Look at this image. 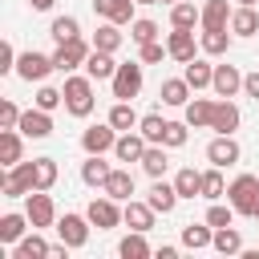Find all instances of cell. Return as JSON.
I'll list each match as a JSON object with an SVG mask.
<instances>
[{
  "label": "cell",
  "mask_w": 259,
  "mask_h": 259,
  "mask_svg": "<svg viewBox=\"0 0 259 259\" xmlns=\"http://www.w3.org/2000/svg\"><path fill=\"white\" fill-rule=\"evenodd\" d=\"M49 247L53 243H45V235L32 227V235H24L20 243H12V255L16 259H49Z\"/></svg>",
  "instance_id": "7402d4cb"
},
{
  "label": "cell",
  "mask_w": 259,
  "mask_h": 259,
  "mask_svg": "<svg viewBox=\"0 0 259 259\" xmlns=\"http://www.w3.org/2000/svg\"><path fill=\"white\" fill-rule=\"evenodd\" d=\"M113 142H117V130L105 121V125H89L85 134H81V150L85 154H105V150H113Z\"/></svg>",
  "instance_id": "4fadbf2b"
},
{
  "label": "cell",
  "mask_w": 259,
  "mask_h": 259,
  "mask_svg": "<svg viewBox=\"0 0 259 259\" xmlns=\"http://www.w3.org/2000/svg\"><path fill=\"white\" fill-rule=\"evenodd\" d=\"M16 162H24V134L20 130H0V166L12 170Z\"/></svg>",
  "instance_id": "e0dca14e"
},
{
  "label": "cell",
  "mask_w": 259,
  "mask_h": 259,
  "mask_svg": "<svg viewBox=\"0 0 259 259\" xmlns=\"http://www.w3.org/2000/svg\"><path fill=\"white\" fill-rule=\"evenodd\" d=\"M24 227H32L28 214H4L0 219V243H20L24 239Z\"/></svg>",
  "instance_id": "74e56055"
},
{
  "label": "cell",
  "mask_w": 259,
  "mask_h": 259,
  "mask_svg": "<svg viewBox=\"0 0 259 259\" xmlns=\"http://www.w3.org/2000/svg\"><path fill=\"white\" fill-rule=\"evenodd\" d=\"M146 138H142V130H125V134H117V142H113V158L117 162H142V154H146Z\"/></svg>",
  "instance_id": "8fae6325"
},
{
  "label": "cell",
  "mask_w": 259,
  "mask_h": 259,
  "mask_svg": "<svg viewBox=\"0 0 259 259\" xmlns=\"http://www.w3.org/2000/svg\"><path fill=\"white\" fill-rule=\"evenodd\" d=\"M20 125V109H16V101H0V130H16Z\"/></svg>",
  "instance_id": "c3c4849f"
},
{
  "label": "cell",
  "mask_w": 259,
  "mask_h": 259,
  "mask_svg": "<svg viewBox=\"0 0 259 259\" xmlns=\"http://www.w3.org/2000/svg\"><path fill=\"white\" fill-rule=\"evenodd\" d=\"M174 186H178V198H202V170L182 166L174 174Z\"/></svg>",
  "instance_id": "83f0119b"
},
{
  "label": "cell",
  "mask_w": 259,
  "mask_h": 259,
  "mask_svg": "<svg viewBox=\"0 0 259 259\" xmlns=\"http://www.w3.org/2000/svg\"><path fill=\"white\" fill-rule=\"evenodd\" d=\"M231 36H235V32H227V28H202V36H198V49H202L206 57H227V49H231Z\"/></svg>",
  "instance_id": "603a6c76"
},
{
  "label": "cell",
  "mask_w": 259,
  "mask_h": 259,
  "mask_svg": "<svg viewBox=\"0 0 259 259\" xmlns=\"http://www.w3.org/2000/svg\"><path fill=\"white\" fill-rule=\"evenodd\" d=\"M166 166H170V158H166V146L150 142V146H146V154H142V170H146L150 178H166Z\"/></svg>",
  "instance_id": "4dcf8cb0"
},
{
  "label": "cell",
  "mask_w": 259,
  "mask_h": 259,
  "mask_svg": "<svg viewBox=\"0 0 259 259\" xmlns=\"http://www.w3.org/2000/svg\"><path fill=\"white\" fill-rule=\"evenodd\" d=\"M255 223H259V214H255Z\"/></svg>",
  "instance_id": "6f0895ef"
},
{
  "label": "cell",
  "mask_w": 259,
  "mask_h": 259,
  "mask_svg": "<svg viewBox=\"0 0 259 259\" xmlns=\"http://www.w3.org/2000/svg\"><path fill=\"white\" fill-rule=\"evenodd\" d=\"M16 130H20L24 138H36V142H40V138L53 134V117H49V109L36 105V109H24V113H20V125H16Z\"/></svg>",
  "instance_id": "7c38bea8"
},
{
  "label": "cell",
  "mask_w": 259,
  "mask_h": 259,
  "mask_svg": "<svg viewBox=\"0 0 259 259\" xmlns=\"http://www.w3.org/2000/svg\"><path fill=\"white\" fill-rule=\"evenodd\" d=\"M138 4H162V0H138Z\"/></svg>",
  "instance_id": "11a10c76"
},
{
  "label": "cell",
  "mask_w": 259,
  "mask_h": 259,
  "mask_svg": "<svg viewBox=\"0 0 259 259\" xmlns=\"http://www.w3.org/2000/svg\"><path fill=\"white\" fill-rule=\"evenodd\" d=\"M53 69H57L53 57H45V53H36V49H28V53L16 57V77H24V81H45Z\"/></svg>",
  "instance_id": "ba28073f"
},
{
  "label": "cell",
  "mask_w": 259,
  "mask_h": 259,
  "mask_svg": "<svg viewBox=\"0 0 259 259\" xmlns=\"http://www.w3.org/2000/svg\"><path fill=\"white\" fill-rule=\"evenodd\" d=\"M210 247H214L219 255H243V235L235 231V223H231V227H219Z\"/></svg>",
  "instance_id": "8d00e7d4"
},
{
  "label": "cell",
  "mask_w": 259,
  "mask_h": 259,
  "mask_svg": "<svg viewBox=\"0 0 259 259\" xmlns=\"http://www.w3.org/2000/svg\"><path fill=\"white\" fill-rule=\"evenodd\" d=\"M235 214H239V210H235L231 202H227V206H223V202H210V210H206V223L219 231V227H231V223H235Z\"/></svg>",
  "instance_id": "ee69618b"
},
{
  "label": "cell",
  "mask_w": 259,
  "mask_h": 259,
  "mask_svg": "<svg viewBox=\"0 0 259 259\" xmlns=\"http://www.w3.org/2000/svg\"><path fill=\"white\" fill-rule=\"evenodd\" d=\"M186 81H190V89L198 93V89H210V81H214V65H206L202 57H194L190 65H186V73H182Z\"/></svg>",
  "instance_id": "e575fe53"
},
{
  "label": "cell",
  "mask_w": 259,
  "mask_h": 259,
  "mask_svg": "<svg viewBox=\"0 0 259 259\" xmlns=\"http://www.w3.org/2000/svg\"><path fill=\"white\" fill-rule=\"evenodd\" d=\"M93 105H97V97H93V77L85 73V77H65V113H73V117H89L93 113Z\"/></svg>",
  "instance_id": "6da1fadb"
},
{
  "label": "cell",
  "mask_w": 259,
  "mask_h": 259,
  "mask_svg": "<svg viewBox=\"0 0 259 259\" xmlns=\"http://www.w3.org/2000/svg\"><path fill=\"white\" fill-rule=\"evenodd\" d=\"M89 227H93L89 214H61V219H57V235H61V243H69L73 251L89 243Z\"/></svg>",
  "instance_id": "52a82bcc"
},
{
  "label": "cell",
  "mask_w": 259,
  "mask_h": 259,
  "mask_svg": "<svg viewBox=\"0 0 259 259\" xmlns=\"http://www.w3.org/2000/svg\"><path fill=\"white\" fill-rule=\"evenodd\" d=\"M223 194H227V182H223V166H210V170H202V198L219 202Z\"/></svg>",
  "instance_id": "ab89813d"
},
{
  "label": "cell",
  "mask_w": 259,
  "mask_h": 259,
  "mask_svg": "<svg viewBox=\"0 0 259 259\" xmlns=\"http://www.w3.org/2000/svg\"><path fill=\"white\" fill-rule=\"evenodd\" d=\"M146 202H150L158 214H170V210L178 206V186H174V182H166V178H154V186H150Z\"/></svg>",
  "instance_id": "ac0fdd59"
},
{
  "label": "cell",
  "mask_w": 259,
  "mask_h": 259,
  "mask_svg": "<svg viewBox=\"0 0 259 259\" xmlns=\"http://www.w3.org/2000/svg\"><path fill=\"white\" fill-rule=\"evenodd\" d=\"M109 174H113V166L101 162V154H89V158L81 162V182H85V186H97V190H101Z\"/></svg>",
  "instance_id": "cb8c5ba5"
},
{
  "label": "cell",
  "mask_w": 259,
  "mask_h": 259,
  "mask_svg": "<svg viewBox=\"0 0 259 259\" xmlns=\"http://www.w3.org/2000/svg\"><path fill=\"white\" fill-rule=\"evenodd\" d=\"M117 255L121 259H150V243H146V231H130L121 243H117Z\"/></svg>",
  "instance_id": "1f68e13d"
},
{
  "label": "cell",
  "mask_w": 259,
  "mask_h": 259,
  "mask_svg": "<svg viewBox=\"0 0 259 259\" xmlns=\"http://www.w3.org/2000/svg\"><path fill=\"white\" fill-rule=\"evenodd\" d=\"M134 4L138 0H93V12L101 20H113V24H134Z\"/></svg>",
  "instance_id": "5bb4252c"
},
{
  "label": "cell",
  "mask_w": 259,
  "mask_h": 259,
  "mask_svg": "<svg viewBox=\"0 0 259 259\" xmlns=\"http://www.w3.org/2000/svg\"><path fill=\"white\" fill-rule=\"evenodd\" d=\"M24 214H28V223H32L36 231L57 227V206H53L49 190H32V194H24Z\"/></svg>",
  "instance_id": "5b68a950"
},
{
  "label": "cell",
  "mask_w": 259,
  "mask_h": 259,
  "mask_svg": "<svg viewBox=\"0 0 259 259\" xmlns=\"http://www.w3.org/2000/svg\"><path fill=\"white\" fill-rule=\"evenodd\" d=\"M121 24H113V20H105V24H97V32H93V49H101V53H117L121 49V32H117Z\"/></svg>",
  "instance_id": "836d02e7"
},
{
  "label": "cell",
  "mask_w": 259,
  "mask_h": 259,
  "mask_svg": "<svg viewBox=\"0 0 259 259\" xmlns=\"http://www.w3.org/2000/svg\"><path fill=\"white\" fill-rule=\"evenodd\" d=\"M109 85H113V97L117 101H134L142 93V61H121L117 73L109 77Z\"/></svg>",
  "instance_id": "3957f363"
},
{
  "label": "cell",
  "mask_w": 259,
  "mask_h": 259,
  "mask_svg": "<svg viewBox=\"0 0 259 259\" xmlns=\"http://www.w3.org/2000/svg\"><path fill=\"white\" fill-rule=\"evenodd\" d=\"M36 105L53 113L57 105H65V89H53V85H40V89H36Z\"/></svg>",
  "instance_id": "bcb514c9"
},
{
  "label": "cell",
  "mask_w": 259,
  "mask_h": 259,
  "mask_svg": "<svg viewBox=\"0 0 259 259\" xmlns=\"http://www.w3.org/2000/svg\"><path fill=\"white\" fill-rule=\"evenodd\" d=\"M210 117H214V101L210 97H194L182 105V121L190 130H210Z\"/></svg>",
  "instance_id": "9a60e30c"
},
{
  "label": "cell",
  "mask_w": 259,
  "mask_h": 259,
  "mask_svg": "<svg viewBox=\"0 0 259 259\" xmlns=\"http://www.w3.org/2000/svg\"><path fill=\"white\" fill-rule=\"evenodd\" d=\"M53 4H57V0H28V8H32V12H49Z\"/></svg>",
  "instance_id": "f5cc1de1"
},
{
  "label": "cell",
  "mask_w": 259,
  "mask_h": 259,
  "mask_svg": "<svg viewBox=\"0 0 259 259\" xmlns=\"http://www.w3.org/2000/svg\"><path fill=\"white\" fill-rule=\"evenodd\" d=\"M138 130H142V138H146V142H158V146H162L166 121H162V113H146V117L138 121Z\"/></svg>",
  "instance_id": "7bdbcfd3"
},
{
  "label": "cell",
  "mask_w": 259,
  "mask_h": 259,
  "mask_svg": "<svg viewBox=\"0 0 259 259\" xmlns=\"http://www.w3.org/2000/svg\"><path fill=\"white\" fill-rule=\"evenodd\" d=\"M227 202H231L239 214L255 219V214H259V178H255V174H239V178L227 186Z\"/></svg>",
  "instance_id": "7a4b0ae2"
},
{
  "label": "cell",
  "mask_w": 259,
  "mask_h": 259,
  "mask_svg": "<svg viewBox=\"0 0 259 259\" xmlns=\"http://www.w3.org/2000/svg\"><path fill=\"white\" fill-rule=\"evenodd\" d=\"M239 121H243V117H239V105H235L231 97H219V101H214L210 130H214V134H235V130H239Z\"/></svg>",
  "instance_id": "2e32d148"
},
{
  "label": "cell",
  "mask_w": 259,
  "mask_h": 259,
  "mask_svg": "<svg viewBox=\"0 0 259 259\" xmlns=\"http://www.w3.org/2000/svg\"><path fill=\"white\" fill-rule=\"evenodd\" d=\"M206 158H210V166H235L239 158H243V150H239V142H235V134H214L210 138V146H206Z\"/></svg>",
  "instance_id": "9c48e42d"
},
{
  "label": "cell",
  "mask_w": 259,
  "mask_h": 259,
  "mask_svg": "<svg viewBox=\"0 0 259 259\" xmlns=\"http://www.w3.org/2000/svg\"><path fill=\"white\" fill-rule=\"evenodd\" d=\"M243 93L259 101V69H251V73H243Z\"/></svg>",
  "instance_id": "f907efd6"
},
{
  "label": "cell",
  "mask_w": 259,
  "mask_h": 259,
  "mask_svg": "<svg viewBox=\"0 0 259 259\" xmlns=\"http://www.w3.org/2000/svg\"><path fill=\"white\" fill-rule=\"evenodd\" d=\"M162 4H178V0H162Z\"/></svg>",
  "instance_id": "9f6ffc18"
},
{
  "label": "cell",
  "mask_w": 259,
  "mask_h": 259,
  "mask_svg": "<svg viewBox=\"0 0 259 259\" xmlns=\"http://www.w3.org/2000/svg\"><path fill=\"white\" fill-rule=\"evenodd\" d=\"M231 4L227 0H206L202 4V28H231Z\"/></svg>",
  "instance_id": "f1b7e54d"
},
{
  "label": "cell",
  "mask_w": 259,
  "mask_h": 259,
  "mask_svg": "<svg viewBox=\"0 0 259 259\" xmlns=\"http://www.w3.org/2000/svg\"><path fill=\"white\" fill-rule=\"evenodd\" d=\"M194 24H202V8H194L190 0L170 4V28H194Z\"/></svg>",
  "instance_id": "f546056e"
},
{
  "label": "cell",
  "mask_w": 259,
  "mask_h": 259,
  "mask_svg": "<svg viewBox=\"0 0 259 259\" xmlns=\"http://www.w3.org/2000/svg\"><path fill=\"white\" fill-rule=\"evenodd\" d=\"M61 178L57 158H36V190H53V182Z\"/></svg>",
  "instance_id": "60d3db41"
},
{
  "label": "cell",
  "mask_w": 259,
  "mask_h": 259,
  "mask_svg": "<svg viewBox=\"0 0 259 259\" xmlns=\"http://www.w3.org/2000/svg\"><path fill=\"white\" fill-rule=\"evenodd\" d=\"M16 57H20V53L4 40V45H0V73H16Z\"/></svg>",
  "instance_id": "681fc988"
},
{
  "label": "cell",
  "mask_w": 259,
  "mask_h": 259,
  "mask_svg": "<svg viewBox=\"0 0 259 259\" xmlns=\"http://www.w3.org/2000/svg\"><path fill=\"white\" fill-rule=\"evenodd\" d=\"M162 57H170V49H166L162 40H150V45H142V53H138V61H142V65H158Z\"/></svg>",
  "instance_id": "7dc6e473"
},
{
  "label": "cell",
  "mask_w": 259,
  "mask_h": 259,
  "mask_svg": "<svg viewBox=\"0 0 259 259\" xmlns=\"http://www.w3.org/2000/svg\"><path fill=\"white\" fill-rule=\"evenodd\" d=\"M235 4H247V8H255V4H259V0H235Z\"/></svg>",
  "instance_id": "db71d44e"
},
{
  "label": "cell",
  "mask_w": 259,
  "mask_h": 259,
  "mask_svg": "<svg viewBox=\"0 0 259 259\" xmlns=\"http://www.w3.org/2000/svg\"><path fill=\"white\" fill-rule=\"evenodd\" d=\"M101 194H109V198H117V202H130V194H134V174H130V170H113V174L105 178Z\"/></svg>",
  "instance_id": "4316f807"
},
{
  "label": "cell",
  "mask_w": 259,
  "mask_h": 259,
  "mask_svg": "<svg viewBox=\"0 0 259 259\" xmlns=\"http://www.w3.org/2000/svg\"><path fill=\"white\" fill-rule=\"evenodd\" d=\"M85 73H89L93 81H109V77L117 73V61H113V53H101V49H93V53H89V61H85Z\"/></svg>",
  "instance_id": "484cf974"
},
{
  "label": "cell",
  "mask_w": 259,
  "mask_h": 259,
  "mask_svg": "<svg viewBox=\"0 0 259 259\" xmlns=\"http://www.w3.org/2000/svg\"><path fill=\"white\" fill-rule=\"evenodd\" d=\"M214 243V227L202 219V223H186L182 227V247H190V251H202V247H210Z\"/></svg>",
  "instance_id": "d4e9b609"
},
{
  "label": "cell",
  "mask_w": 259,
  "mask_h": 259,
  "mask_svg": "<svg viewBox=\"0 0 259 259\" xmlns=\"http://www.w3.org/2000/svg\"><path fill=\"white\" fill-rule=\"evenodd\" d=\"M186 130H190L186 121H166V134H162V146H170V150H178V146H186V138H190Z\"/></svg>",
  "instance_id": "f6af8a7d"
},
{
  "label": "cell",
  "mask_w": 259,
  "mask_h": 259,
  "mask_svg": "<svg viewBox=\"0 0 259 259\" xmlns=\"http://www.w3.org/2000/svg\"><path fill=\"white\" fill-rule=\"evenodd\" d=\"M158 97H162V105L182 109V105L190 101V81H186V77H166V81H162V89H158Z\"/></svg>",
  "instance_id": "44dd1931"
},
{
  "label": "cell",
  "mask_w": 259,
  "mask_h": 259,
  "mask_svg": "<svg viewBox=\"0 0 259 259\" xmlns=\"http://www.w3.org/2000/svg\"><path fill=\"white\" fill-rule=\"evenodd\" d=\"M210 89H214V97H235V93L243 89V73H239L235 65H214Z\"/></svg>",
  "instance_id": "d6986e66"
},
{
  "label": "cell",
  "mask_w": 259,
  "mask_h": 259,
  "mask_svg": "<svg viewBox=\"0 0 259 259\" xmlns=\"http://www.w3.org/2000/svg\"><path fill=\"white\" fill-rule=\"evenodd\" d=\"M89 53H93V45H89L85 36H73V40H65V45H57L53 65H57V73H73L77 65L89 61Z\"/></svg>",
  "instance_id": "277c9868"
},
{
  "label": "cell",
  "mask_w": 259,
  "mask_h": 259,
  "mask_svg": "<svg viewBox=\"0 0 259 259\" xmlns=\"http://www.w3.org/2000/svg\"><path fill=\"white\" fill-rule=\"evenodd\" d=\"M231 32H235V36H255V32H259V16H255V8L239 4V8L231 12Z\"/></svg>",
  "instance_id": "d6a6232c"
},
{
  "label": "cell",
  "mask_w": 259,
  "mask_h": 259,
  "mask_svg": "<svg viewBox=\"0 0 259 259\" xmlns=\"http://www.w3.org/2000/svg\"><path fill=\"white\" fill-rule=\"evenodd\" d=\"M105 121H109L117 134H125V130H138V121H142V117L134 113V105H130V101H113V109H109V117H105Z\"/></svg>",
  "instance_id": "d590c367"
},
{
  "label": "cell",
  "mask_w": 259,
  "mask_h": 259,
  "mask_svg": "<svg viewBox=\"0 0 259 259\" xmlns=\"http://www.w3.org/2000/svg\"><path fill=\"white\" fill-rule=\"evenodd\" d=\"M85 214H89V223H93L97 231H113L117 223H125V219H121V206H117V198H109V194L93 198V202L85 206Z\"/></svg>",
  "instance_id": "8992f818"
},
{
  "label": "cell",
  "mask_w": 259,
  "mask_h": 259,
  "mask_svg": "<svg viewBox=\"0 0 259 259\" xmlns=\"http://www.w3.org/2000/svg\"><path fill=\"white\" fill-rule=\"evenodd\" d=\"M166 49H170V57H174L178 65H190L194 53H198V45H194V28H170Z\"/></svg>",
  "instance_id": "30bf717a"
},
{
  "label": "cell",
  "mask_w": 259,
  "mask_h": 259,
  "mask_svg": "<svg viewBox=\"0 0 259 259\" xmlns=\"http://www.w3.org/2000/svg\"><path fill=\"white\" fill-rule=\"evenodd\" d=\"M130 40H134V45H150V40H158V24L146 20V16H138V20L130 24Z\"/></svg>",
  "instance_id": "b9f144b4"
},
{
  "label": "cell",
  "mask_w": 259,
  "mask_h": 259,
  "mask_svg": "<svg viewBox=\"0 0 259 259\" xmlns=\"http://www.w3.org/2000/svg\"><path fill=\"white\" fill-rule=\"evenodd\" d=\"M49 36H53L57 45H65V40L81 36V24H77V16H53V24H49Z\"/></svg>",
  "instance_id": "f35d334b"
},
{
  "label": "cell",
  "mask_w": 259,
  "mask_h": 259,
  "mask_svg": "<svg viewBox=\"0 0 259 259\" xmlns=\"http://www.w3.org/2000/svg\"><path fill=\"white\" fill-rule=\"evenodd\" d=\"M154 214H158V210H154L150 202H138V198H130V202L121 206V219H125L130 231H150V227H154Z\"/></svg>",
  "instance_id": "ffe728a7"
},
{
  "label": "cell",
  "mask_w": 259,
  "mask_h": 259,
  "mask_svg": "<svg viewBox=\"0 0 259 259\" xmlns=\"http://www.w3.org/2000/svg\"><path fill=\"white\" fill-rule=\"evenodd\" d=\"M154 255H158V259H178V247H170V243H166V247H158Z\"/></svg>",
  "instance_id": "816d5d0a"
}]
</instances>
